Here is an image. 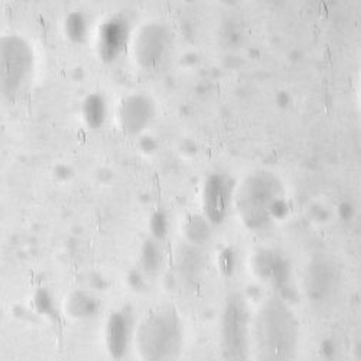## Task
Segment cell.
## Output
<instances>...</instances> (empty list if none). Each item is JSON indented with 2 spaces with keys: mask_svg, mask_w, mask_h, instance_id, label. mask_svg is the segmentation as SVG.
<instances>
[{
  "mask_svg": "<svg viewBox=\"0 0 361 361\" xmlns=\"http://www.w3.org/2000/svg\"><path fill=\"white\" fill-rule=\"evenodd\" d=\"M64 31L71 42H84L88 37V20L81 12H71L64 22Z\"/></svg>",
  "mask_w": 361,
  "mask_h": 361,
  "instance_id": "obj_17",
  "label": "cell"
},
{
  "mask_svg": "<svg viewBox=\"0 0 361 361\" xmlns=\"http://www.w3.org/2000/svg\"><path fill=\"white\" fill-rule=\"evenodd\" d=\"M179 272L187 281H197L202 270V255L198 247L191 245L184 246L178 256Z\"/></svg>",
  "mask_w": 361,
  "mask_h": 361,
  "instance_id": "obj_15",
  "label": "cell"
},
{
  "mask_svg": "<svg viewBox=\"0 0 361 361\" xmlns=\"http://www.w3.org/2000/svg\"><path fill=\"white\" fill-rule=\"evenodd\" d=\"M235 255L233 249H224L219 256V266L224 275H231L235 269Z\"/></svg>",
  "mask_w": 361,
  "mask_h": 361,
  "instance_id": "obj_21",
  "label": "cell"
},
{
  "mask_svg": "<svg viewBox=\"0 0 361 361\" xmlns=\"http://www.w3.org/2000/svg\"><path fill=\"white\" fill-rule=\"evenodd\" d=\"M296 318L279 296L267 299L255 322V343L259 361H292L298 347Z\"/></svg>",
  "mask_w": 361,
  "mask_h": 361,
  "instance_id": "obj_1",
  "label": "cell"
},
{
  "mask_svg": "<svg viewBox=\"0 0 361 361\" xmlns=\"http://www.w3.org/2000/svg\"><path fill=\"white\" fill-rule=\"evenodd\" d=\"M340 214L344 220H348L351 216H353V208L347 204H344L341 208H340Z\"/></svg>",
  "mask_w": 361,
  "mask_h": 361,
  "instance_id": "obj_24",
  "label": "cell"
},
{
  "mask_svg": "<svg viewBox=\"0 0 361 361\" xmlns=\"http://www.w3.org/2000/svg\"><path fill=\"white\" fill-rule=\"evenodd\" d=\"M319 353L325 360H333L337 354V345L333 340H325L319 347Z\"/></svg>",
  "mask_w": 361,
  "mask_h": 361,
  "instance_id": "obj_23",
  "label": "cell"
},
{
  "mask_svg": "<svg viewBox=\"0 0 361 361\" xmlns=\"http://www.w3.org/2000/svg\"><path fill=\"white\" fill-rule=\"evenodd\" d=\"M338 282L340 272L333 260L325 256H318L311 260L304 281L305 293L311 302H325L336 293Z\"/></svg>",
  "mask_w": 361,
  "mask_h": 361,
  "instance_id": "obj_7",
  "label": "cell"
},
{
  "mask_svg": "<svg viewBox=\"0 0 361 361\" xmlns=\"http://www.w3.org/2000/svg\"><path fill=\"white\" fill-rule=\"evenodd\" d=\"M233 184L228 176L223 173L209 175L204 184L202 201L205 219L209 224H221L227 214L231 204Z\"/></svg>",
  "mask_w": 361,
  "mask_h": 361,
  "instance_id": "obj_8",
  "label": "cell"
},
{
  "mask_svg": "<svg viewBox=\"0 0 361 361\" xmlns=\"http://www.w3.org/2000/svg\"><path fill=\"white\" fill-rule=\"evenodd\" d=\"M184 329L172 307L150 312L136 331V347L145 361H171L183 347Z\"/></svg>",
  "mask_w": 361,
  "mask_h": 361,
  "instance_id": "obj_2",
  "label": "cell"
},
{
  "mask_svg": "<svg viewBox=\"0 0 361 361\" xmlns=\"http://www.w3.org/2000/svg\"><path fill=\"white\" fill-rule=\"evenodd\" d=\"M155 114V106L143 94H132L126 97L118 107V122L129 135L142 133Z\"/></svg>",
  "mask_w": 361,
  "mask_h": 361,
  "instance_id": "obj_9",
  "label": "cell"
},
{
  "mask_svg": "<svg viewBox=\"0 0 361 361\" xmlns=\"http://www.w3.org/2000/svg\"><path fill=\"white\" fill-rule=\"evenodd\" d=\"M172 47V34L169 27L161 22H152L142 26L135 38V58L145 70L159 67L168 56Z\"/></svg>",
  "mask_w": 361,
  "mask_h": 361,
  "instance_id": "obj_6",
  "label": "cell"
},
{
  "mask_svg": "<svg viewBox=\"0 0 361 361\" xmlns=\"http://www.w3.org/2000/svg\"><path fill=\"white\" fill-rule=\"evenodd\" d=\"M184 234L188 245L201 247L212 237V224L205 216H190L184 224Z\"/></svg>",
  "mask_w": 361,
  "mask_h": 361,
  "instance_id": "obj_16",
  "label": "cell"
},
{
  "mask_svg": "<svg viewBox=\"0 0 361 361\" xmlns=\"http://www.w3.org/2000/svg\"><path fill=\"white\" fill-rule=\"evenodd\" d=\"M283 198V187L276 175L267 171L256 172L245 179L237 192V208L245 224L262 230L272 223L270 209Z\"/></svg>",
  "mask_w": 361,
  "mask_h": 361,
  "instance_id": "obj_3",
  "label": "cell"
},
{
  "mask_svg": "<svg viewBox=\"0 0 361 361\" xmlns=\"http://www.w3.org/2000/svg\"><path fill=\"white\" fill-rule=\"evenodd\" d=\"M130 35L129 22L122 16L106 20L99 31V54L103 61L111 63L117 59L128 45Z\"/></svg>",
  "mask_w": 361,
  "mask_h": 361,
  "instance_id": "obj_11",
  "label": "cell"
},
{
  "mask_svg": "<svg viewBox=\"0 0 361 361\" xmlns=\"http://www.w3.org/2000/svg\"><path fill=\"white\" fill-rule=\"evenodd\" d=\"M165 262V256H164V250L161 247V242L155 238H147L146 242L142 246L140 250V267L142 272L146 275H158L162 266Z\"/></svg>",
  "mask_w": 361,
  "mask_h": 361,
  "instance_id": "obj_14",
  "label": "cell"
},
{
  "mask_svg": "<svg viewBox=\"0 0 361 361\" xmlns=\"http://www.w3.org/2000/svg\"><path fill=\"white\" fill-rule=\"evenodd\" d=\"M250 312L243 296L228 298L221 318V344L227 361H249Z\"/></svg>",
  "mask_w": 361,
  "mask_h": 361,
  "instance_id": "obj_5",
  "label": "cell"
},
{
  "mask_svg": "<svg viewBox=\"0 0 361 361\" xmlns=\"http://www.w3.org/2000/svg\"><path fill=\"white\" fill-rule=\"evenodd\" d=\"M128 283L136 292H143L147 288L146 279L143 276V272H140V270H132L128 276Z\"/></svg>",
  "mask_w": 361,
  "mask_h": 361,
  "instance_id": "obj_22",
  "label": "cell"
},
{
  "mask_svg": "<svg viewBox=\"0 0 361 361\" xmlns=\"http://www.w3.org/2000/svg\"><path fill=\"white\" fill-rule=\"evenodd\" d=\"M66 311L74 319L87 321L99 317L102 304L96 295L85 290H77L68 296Z\"/></svg>",
  "mask_w": 361,
  "mask_h": 361,
  "instance_id": "obj_12",
  "label": "cell"
},
{
  "mask_svg": "<svg viewBox=\"0 0 361 361\" xmlns=\"http://www.w3.org/2000/svg\"><path fill=\"white\" fill-rule=\"evenodd\" d=\"M276 255L278 253H275L272 250H260L253 256L252 267H253V272L257 275V278L267 281L269 272H270V269H272Z\"/></svg>",
  "mask_w": 361,
  "mask_h": 361,
  "instance_id": "obj_19",
  "label": "cell"
},
{
  "mask_svg": "<svg viewBox=\"0 0 361 361\" xmlns=\"http://www.w3.org/2000/svg\"><path fill=\"white\" fill-rule=\"evenodd\" d=\"M133 317L128 310L113 312L106 325V347L111 358L123 360L133 338Z\"/></svg>",
  "mask_w": 361,
  "mask_h": 361,
  "instance_id": "obj_10",
  "label": "cell"
},
{
  "mask_svg": "<svg viewBox=\"0 0 361 361\" xmlns=\"http://www.w3.org/2000/svg\"><path fill=\"white\" fill-rule=\"evenodd\" d=\"M35 56L29 44L16 35L0 38V94L15 97L31 81Z\"/></svg>",
  "mask_w": 361,
  "mask_h": 361,
  "instance_id": "obj_4",
  "label": "cell"
},
{
  "mask_svg": "<svg viewBox=\"0 0 361 361\" xmlns=\"http://www.w3.org/2000/svg\"><path fill=\"white\" fill-rule=\"evenodd\" d=\"M149 230L150 234H152V238L158 240V242H162L164 238H166L169 231V219L164 209H158V212H155L152 217H150Z\"/></svg>",
  "mask_w": 361,
  "mask_h": 361,
  "instance_id": "obj_20",
  "label": "cell"
},
{
  "mask_svg": "<svg viewBox=\"0 0 361 361\" xmlns=\"http://www.w3.org/2000/svg\"><path fill=\"white\" fill-rule=\"evenodd\" d=\"M81 114L90 129H100L107 118V102L102 94L93 93L85 97L81 106Z\"/></svg>",
  "mask_w": 361,
  "mask_h": 361,
  "instance_id": "obj_13",
  "label": "cell"
},
{
  "mask_svg": "<svg viewBox=\"0 0 361 361\" xmlns=\"http://www.w3.org/2000/svg\"><path fill=\"white\" fill-rule=\"evenodd\" d=\"M32 305L35 312L39 317L48 318L51 321H56L59 318V311L56 307L52 293L47 288H39L32 298Z\"/></svg>",
  "mask_w": 361,
  "mask_h": 361,
  "instance_id": "obj_18",
  "label": "cell"
}]
</instances>
